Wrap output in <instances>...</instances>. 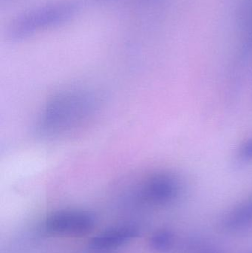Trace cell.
I'll return each instance as SVG.
<instances>
[{
  "instance_id": "6",
  "label": "cell",
  "mask_w": 252,
  "mask_h": 253,
  "mask_svg": "<svg viewBox=\"0 0 252 253\" xmlns=\"http://www.w3.org/2000/svg\"><path fill=\"white\" fill-rule=\"evenodd\" d=\"M252 224V199L241 205L226 218L225 226L229 230H243Z\"/></svg>"
},
{
  "instance_id": "7",
  "label": "cell",
  "mask_w": 252,
  "mask_h": 253,
  "mask_svg": "<svg viewBox=\"0 0 252 253\" xmlns=\"http://www.w3.org/2000/svg\"><path fill=\"white\" fill-rule=\"evenodd\" d=\"M241 28L246 39L252 44V0H245L240 12Z\"/></svg>"
},
{
  "instance_id": "8",
  "label": "cell",
  "mask_w": 252,
  "mask_h": 253,
  "mask_svg": "<svg viewBox=\"0 0 252 253\" xmlns=\"http://www.w3.org/2000/svg\"><path fill=\"white\" fill-rule=\"evenodd\" d=\"M173 243V236L168 231H160L151 239V245L157 251H164L169 249Z\"/></svg>"
},
{
  "instance_id": "11",
  "label": "cell",
  "mask_w": 252,
  "mask_h": 253,
  "mask_svg": "<svg viewBox=\"0 0 252 253\" xmlns=\"http://www.w3.org/2000/svg\"><path fill=\"white\" fill-rule=\"evenodd\" d=\"M217 253L214 252V251H211V252H209V253Z\"/></svg>"
},
{
  "instance_id": "3",
  "label": "cell",
  "mask_w": 252,
  "mask_h": 253,
  "mask_svg": "<svg viewBox=\"0 0 252 253\" xmlns=\"http://www.w3.org/2000/svg\"><path fill=\"white\" fill-rule=\"evenodd\" d=\"M94 225V217L90 212L81 210H63L47 217L44 230L52 236L81 237L90 233Z\"/></svg>"
},
{
  "instance_id": "4",
  "label": "cell",
  "mask_w": 252,
  "mask_h": 253,
  "mask_svg": "<svg viewBox=\"0 0 252 253\" xmlns=\"http://www.w3.org/2000/svg\"><path fill=\"white\" fill-rule=\"evenodd\" d=\"M179 188V181L176 176L166 172H158L146 178L138 189L136 195L142 202L161 205L174 199Z\"/></svg>"
},
{
  "instance_id": "5",
  "label": "cell",
  "mask_w": 252,
  "mask_h": 253,
  "mask_svg": "<svg viewBox=\"0 0 252 253\" xmlns=\"http://www.w3.org/2000/svg\"><path fill=\"white\" fill-rule=\"evenodd\" d=\"M139 230L134 224H124L108 229L94 236L90 247L98 251H115L124 246L138 236Z\"/></svg>"
},
{
  "instance_id": "10",
  "label": "cell",
  "mask_w": 252,
  "mask_h": 253,
  "mask_svg": "<svg viewBox=\"0 0 252 253\" xmlns=\"http://www.w3.org/2000/svg\"><path fill=\"white\" fill-rule=\"evenodd\" d=\"M97 2H106V1H112V0H94Z\"/></svg>"
},
{
  "instance_id": "2",
  "label": "cell",
  "mask_w": 252,
  "mask_h": 253,
  "mask_svg": "<svg viewBox=\"0 0 252 253\" xmlns=\"http://www.w3.org/2000/svg\"><path fill=\"white\" fill-rule=\"evenodd\" d=\"M81 6L79 0H65L23 13L9 25L7 38L11 41H21L40 31L65 24L76 16Z\"/></svg>"
},
{
  "instance_id": "1",
  "label": "cell",
  "mask_w": 252,
  "mask_h": 253,
  "mask_svg": "<svg viewBox=\"0 0 252 253\" xmlns=\"http://www.w3.org/2000/svg\"><path fill=\"white\" fill-rule=\"evenodd\" d=\"M97 108V99L89 92L74 90L59 93L41 111L37 132L44 138L64 136L85 124Z\"/></svg>"
},
{
  "instance_id": "9",
  "label": "cell",
  "mask_w": 252,
  "mask_h": 253,
  "mask_svg": "<svg viewBox=\"0 0 252 253\" xmlns=\"http://www.w3.org/2000/svg\"><path fill=\"white\" fill-rule=\"evenodd\" d=\"M240 156L244 159H252V139L249 140L241 147Z\"/></svg>"
}]
</instances>
